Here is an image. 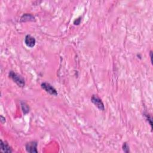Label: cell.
Segmentation results:
<instances>
[{
  "label": "cell",
  "instance_id": "8fae6325",
  "mask_svg": "<svg viewBox=\"0 0 153 153\" xmlns=\"http://www.w3.org/2000/svg\"><path fill=\"white\" fill-rule=\"evenodd\" d=\"M81 21V17L80 16L79 17H78L77 19H76L74 21V24L75 25H79L80 24Z\"/></svg>",
  "mask_w": 153,
  "mask_h": 153
},
{
  "label": "cell",
  "instance_id": "6da1fadb",
  "mask_svg": "<svg viewBox=\"0 0 153 153\" xmlns=\"http://www.w3.org/2000/svg\"><path fill=\"white\" fill-rule=\"evenodd\" d=\"M8 76L20 88H24L25 85V81L22 76L13 71L9 72Z\"/></svg>",
  "mask_w": 153,
  "mask_h": 153
},
{
  "label": "cell",
  "instance_id": "ba28073f",
  "mask_svg": "<svg viewBox=\"0 0 153 153\" xmlns=\"http://www.w3.org/2000/svg\"><path fill=\"white\" fill-rule=\"evenodd\" d=\"M21 105L22 111L25 114H26L30 112V107H29V105L25 102L21 101Z\"/></svg>",
  "mask_w": 153,
  "mask_h": 153
},
{
  "label": "cell",
  "instance_id": "4fadbf2b",
  "mask_svg": "<svg viewBox=\"0 0 153 153\" xmlns=\"http://www.w3.org/2000/svg\"><path fill=\"white\" fill-rule=\"evenodd\" d=\"M152 54H153L152 51L151 50V51L150 52V59H151V63H152Z\"/></svg>",
  "mask_w": 153,
  "mask_h": 153
},
{
  "label": "cell",
  "instance_id": "8992f818",
  "mask_svg": "<svg viewBox=\"0 0 153 153\" xmlns=\"http://www.w3.org/2000/svg\"><path fill=\"white\" fill-rule=\"evenodd\" d=\"M0 149H1V152L11 153L13 152L12 147L10 146L6 142L3 141V140H1V143H0Z\"/></svg>",
  "mask_w": 153,
  "mask_h": 153
},
{
  "label": "cell",
  "instance_id": "9c48e42d",
  "mask_svg": "<svg viewBox=\"0 0 153 153\" xmlns=\"http://www.w3.org/2000/svg\"><path fill=\"white\" fill-rule=\"evenodd\" d=\"M143 116H144L145 119L148 122V123L150 124L151 129H152V116H151V115H150L149 114H148L147 112L143 113Z\"/></svg>",
  "mask_w": 153,
  "mask_h": 153
},
{
  "label": "cell",
  "instance_id": "5b68a950",
  "mask_svg": "<svg viewBox=\"0 0 153 153\" xmlns=\"http://www.w3.org/2000/svg\"><path fill=\"white\" fill-rule=\"evenodd\" d=\"M25 43L28 47L32 48L36 44L35 38L31 35H26L25 38Z\"/></svg>",
  "mask_w": 153,
  "mask_h": 153
},
{
  "label": "cell",
  "instance_id": "52a82bcc",
  "mask_svg": "<svg viewBox=\"0 0 153 153\" xmlns=\"http://www.w3.org/2000/svg\"><path fill=\"white\" fill-rule=\"evenodd\" d=\"M35 21V17L31 14L25 13L22 15L21 17V22H33Z\"/></svg>",
  "mask_w": 153,
  "mask_h": 153
},
{
  "label": "cell",
  "instance_id": "30bf717a",
  "mask_svg": "<svg viewBox=\"0 0 153 153\" xmlns=\"http://www.w3.org/2000/svg\"><path fill=\"white\" fill-rule=\"evenodd\" d=\"M122 148H123V150L126 153H129L130 152V147L127 142H124L123 143V146H122Z\"/></svg>",
  "mask_w": 153,
  "mask_h": 153
},
{
  "label": "cell",
  "instance_id": "3957f363",
  "mask_svg": "<svg viewBox=\"0 0 153 153\" xmlns=\"http://www.w3.org/2000/svg\"><path fill=\"white\" fill-rule=\"evenodd\" d=\"M91 102L99 110L103 111L105 110V106L102 99L96 94H93L91 98Z\"/></svg>",
  "mask_w": 153,
  "mask_h": 153
},
{
  "label": "cell",
  "instance_id": "277c9868",
  "mask_svg": "<svg viewBox=\"0 0 153 153\" xmlns=\"http://www.w3.org/2000/svg\"><path fill=\"white\" fill-rule=\"evenodd\" d=\"M37 147H38V142L37 141H31L27 142L25 145V148L28 152L30 153H37Z\"/></svg>",
  "mask_w": 153,
  "mask_h": 153
},
{
  "label": "cell",
  "instance_id": "7a4b0ae2",
  "mask_svg": "<svg viewBox=\"0 0 153 153\" xmlns=\"http://www.w3.org/2000/svg\"><path fill=\"white\" fill-rule=\"evenodd\" d=\"M41 87L47 93H49L51 95L57 96V94H58V93H57L56 89L54 87H53V85H52L49 83H47V82L42 83L41 84Z\"/></svg>",
  "mask_w": 153,
  "mask_h": 153
},
{
  "label": "cell",
  "instance_id": "7c38bea8",
  "mask_svg": "<svg viewBox=\"0 0 153 153\" xmlns=\"http://www.w3.org/2000/svg\"><path fill=\"white\" fill-rule=\"evenodd\" d=\"M0 120H1V122L2 123H4L6 122V119H5V117H4L2 116H1V117H0Z\"/></svg>",
  "mask_w": 153,
  "mask_h": 153
}]
</instances>
